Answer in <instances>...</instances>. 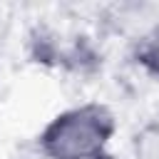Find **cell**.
I'll return each mask as SVG.
<instances>
[{
  "instance_id": "6da1fadb",
  "label": "cell",
  "mask_w": 159,
  "mask_h": 159,
  "mask_svg": "<svg viewBox=\"0 0 159 159\" xmlns=\"http://www.w3.org/2000/svg\"><path fill=\"white\" fill-rule=\"evenodd\" d=\"M117 132V119L107 104L84 102L55 114L40 132L37 147L47 159H87L99 152Z\"/></svg>"
},
{
  "instance_id": "7a4b0ae2",
  "label": "cell",
  "mask_w": 159,
  "mask_h": 159,
  "mask_svg": "<svg viewBox=\"0 0 159 159\" xmlns=\"http://www.w3.org/2000/svg\"><path fill=\"white\" fill-rule=\"evenodd\" d=\"M132 60L149 75L159 80V20L134 42Z\"/></svg>"
},
{
  "instance_id": "3957f363",
  "label": "cell",
  "mask_w": 159,
  "mask_h": 159,
  "mask_svg": "<svg viewBox=\"0 0 159 159\" xmlns=\"http://www.w3.org/2000/svg\"><path fill=\"white\" fill-rule=\"evenodd\" d=\"M87 159H114V154H109V152H99V154H94V157H87Z\"/></svg>"
}]
</instances>
